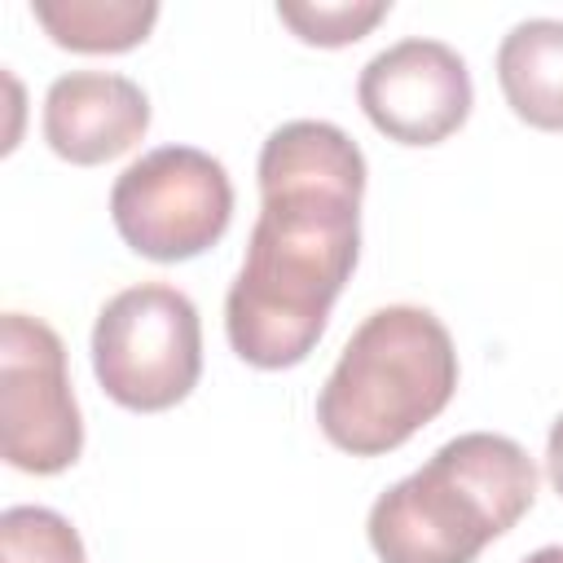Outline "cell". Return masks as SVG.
I'll use <instances>...</instances> for the list:
<instances>
[{
	"label": "cell",
	"mask_w": 563,
	"mask_h": 563,
	"mask_svg": "<svg viewBox=\"0 0 563 563\" xmlns=\"http://www.w3.org/2000/svg\"><path fill=\"white\" fill-rule=\"evenodd\" d=\"M457 391V352L435 312L391 303L347 339L317 396L325 440L352 457L400 449Z\"/></svg>",
	"instance_id": "3957f363"
},
{
	"label": "cell",
	"mask_w": 563,
	"mask_h": 563,
	"mask_svg": "<svg viewBox=\"0 0 563 563\" xmlns=\"http://www.w3.org/2000/svg\"><path fill=\"white\" fill-rule=\"evenodd\" d=\"M523 563H563V545H541V550L528 554Z\"/></svg>",
	"instance_id": "5bb4252c"
},
{
	"label": "cell",
	"mask_w": 563,
	"mask_h": 563,
	"mask_svg": "<svg viewBox=\"0 0 563 563\" xmlns=\"http://www.w3.org/2000/svg\"><path fill=\"white\" fill-rule=\"evenodd\" d=\"M92 369L123 409L180 405L202 374V325L189 295L163 282L119 290L92 325Z\"/></svg>",
	"instance_id": "277c9868"
},
{
	"label": "cell",
	"mask_w": 563,
	"mask_h": 563,
	"mask_svg": "<svg viewBox=\"0 0 563 563\" xmlns=\"http://www.w3.org/2000/svg\"><path fill=\"white\" fill-rule=\"evenodd\" d=\"M233 216V185L220 158L194 145L141 154L110 189L119 238L158 264H180L216 246Z\"/></svg>",
	"instance_id": "5b68a950"
},
{
	"label": "cell",
	"mask_w": 563,
	"mask_h": 563,
	"mask_svg": "<svg viewBox=\"0 0 563 563\" xmlns=\"http://www.w3.org/2000/svg\"><path fill=\"white\" fill-rule=\"evenodd\" d=\"M532 497V457L510 435L466 431L391 484L369 506L365 532L383 563H475L528 515Z\"/></svg>",
	"instance_id": "7a4b0ae2"
},
{
	"label": "cell",
	"mask_w": 563,
	"mask_h": 563,
	"mask_svg": "<svg viewBox=\"0 0 563 563\" xmlns=\"http://www.w3.org/2000/svg\"><path fill=\"white\" fill-rule=\"evenodd\" d=\"M497 84L528 128L563 132V22H519L497 48Z\"/></svg>",
	"instance_id": "9c48e42d"
},
{
	"label": "cell",
	"mask_w": 563,
	"mask_h": 563,
	"mask_svg": "<svg viewBox=\"0 0 563 563\" xmlns=\"http://www.w3.org/2000/svg\"><path fill=\"white\" fill-rule=\"evenodd\" d=\"M545 471H550V484H554V493L563 497V413L554 418V427H550V440H545Z\"/></svg>",
	"instance_id": "4fadbf2b"
},
{
	"label": "cell",
	"mask_w": 563,
	"mask_h": 563,
	"mask_svg": "<svg viewBox=\"0 0 563 563\" xmlns=\"http://www.w3.org/2000/svg\"><path fill=\"white\" fill-rule=\"evenodd\" d=\"M0 409L4 462L26 475H57L84 449V422L66 374V347L40 317L0 321Z\"/></svg>",
	"instance_id": "8992f818"
},
{
	"label": "cell",
	"mask_w": 563,
	"mask_h": 563,
	"mask_svg": "<svg viewBox=\"0 0 563 563\" xmlns=\"http://www.w3.org/2000/svg\"><path fill=\"white\" fill-rule=\"evenodd\" d=\"M31 13L53 35V44L75 53L136 48L158 22L154 0H31Z\"/></svg>",
	"instance_id": "30bf717a"
},
{
	"label": "cell",
	"mask_w": 563,
	"mask_h": 563,
	"mask_svg": "<svg viewBox=\"0 0 563 563\" xmlns=\"http://www.w3.org/2000/svg\"><path fill=\"white\" fill-rule=\"evenodd\" d=\"M4 563H84L79 532L44 506H13L0 519Z\"/></svg>",
	"instance_id": "8fae6325"
},
{
	"label": "cell",
	"mask_w": 563,
	"mask_h": 563,
	"mask_svg": "<svg viewBox=\"0 0 563 563\" xmlns=\"http://www.w3.org/2000/svg\"><path fill=\"white\" fill-rule=\"evenodd\" d=\"M369 123L400 145H440L471 114V70L440 40H400L365 62L356 79Z\"/></svg>",
	"instance_id": "52a82bcc"
},
{
	"label": "cell",
	"mask_w": 563,
	"mask_h": 563,
	"mask_svg": "<svg viewBox=\"0 0 563 563\" xmlns=\"http://www.w3.org/2000/svg\"><path fill=\"white\" fill-rule=\"evenodd\" d=\"M150 128V97L110 70H70L44 92V141L75 167L128 154Z\"/></svg>",
	"instance_id": "ba28073f"
},
{
	"label": "cell",
	"mask_w": 563,
	"mask_h": 563,
	"mask_svg": "<svg viewBox=\"0 0 563 563\" xmlns=\"http://www.w3.org/2000/svg\"><path fill=\"white\" fill-rule=\"evenodd\" d=\"M260 220L224 299L233 352L255 369L299 365L356 268L365 158L321 119L282 123L260 150Z\"/></svg>",
	"instance_id": "6da1fadb"
},
{
	"label": "cell",
	"mask_w": 563,
	"mask_h": 563,
	"mask_svg": "<svg viewBox=\"0 0 563 563\" xmlns=\"http://www.w3.org/2000/svg\"><path fill=\"white\" fill-rule=\"evenodd\" d=\"M387 9L391 4H383V0H374V4H277V18L303 44L343 48V44H356L374 22H383Z\"/></svg>",
	"instance_id": "7c38bea8"
}]
</instances>
